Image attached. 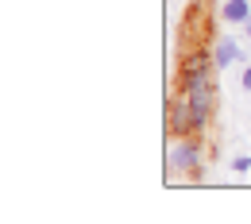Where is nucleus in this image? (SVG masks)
I'll list each match as a JSON object with an SVG mask.
<instances>
[{
  "label": "nucleus",
  "instance_id": "obj_1",
  "mask_svg": "<svg viewBox=\"0 0 251 224\" xmlns=\"http://www.w3.org/2000/svg\"><path fill=\"white\" fill-rule=\"evenodd\" d=\"M166 174H182L189 182L205 178V143L201 135H182L166 151Z\"/></svg>",
  "mask_w": 251,
  "mask_h": 224
},
{
  "label": "nucleus",
  "instance_id": "obj_2",
  "mask_svg": "<svg viewBox=\"0 0 251 224\" xmlns=\"http://www.w3.org/2000/svg\"><path fill=\"white\" fill-rule=\"evenodd\" d=\"M166 131H170L174 139L197 135V128H193V108H189L186 93H174L170 100H166Z\"/></svg>",
  "mask_w": 251,
  "mask_h": 224
},
{
  "label": "nucleus",
  "instance_id": "obj_3",
  "mask_svg": "<svg viewBox=\"0 0 251 224\" xmlns=\"http://www.w3.org/2000/svg\"><path fill=\"white\" fill-rule=\"evenodd\" d=\"M213 62L217 70H228L232 62H244V50L236 39H213Z\"/></svg>",
  "mask_w": 251,
  "mask_h": 224
},
{
  "label": "nucleus",
  "instance_id": "obj_4",
  "mask_svg": "<svg viewBox=\"0 0 251 224\" xmlns=\"http://www.w3.org/2000/svg\"><path fill=\"white\" fill-rule=\"evenodd\" d=\"M220 16H224L228 24H240V27H244V24L251 20V4L248 0H228V4L220 8Z\"/></svg>",
  "mask_w": 251,
  "mask_h": 224
},
{
  "label": "nucleus",
  "instance_id": "obj_5",
  "mask_svg": "<svg viewBox=\"0 0 251 224\" xmlns=\"http://www.w3.org/2000/svg\"><path fill=\"white\" fill-rule=\"evenodd\" d=\"M232 170H236V174H248V170H251V159H248V155H236V159H232Z\"/></svg>",
  "mask_w": 251,
  "mask_h": 224
},
{
  "label": "nucleus",
  "instance_id": "obj_6",
  "mask_svg": "<svg viewBox=\"0 0 251 224\" xmlns=\"http://www.w3.org/2000/svg\"><path fill=\"white\" fill-rule=\"evenodd\" d=\"M244 89H248V93H251V66H248V70H244Z\"/></svg>",
  "mask_w": 251,
  "mask_h": 224
},
{
  "label": "nucleus",
  "instance_id": "obj_7",
  "mask_svg": "<svg viewBox=\"0 0 251 224\" xmlns=\"http://www.w3.org/2000/svg\"><path fill=\"white\" fill-rule=\"evenodd\" d=\"M244 35H248V39H251V20H248V24H244Z\"/></svg>",
  "mask_w": 251,
  "mask_h": 224
}]
</instances>
